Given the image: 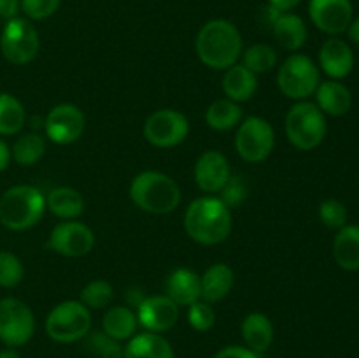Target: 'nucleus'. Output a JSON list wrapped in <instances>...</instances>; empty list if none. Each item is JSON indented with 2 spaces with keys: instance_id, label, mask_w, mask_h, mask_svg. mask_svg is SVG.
<instances>
[{
  "instance_id": "nucleus-1",
  "label": "nucleus",
  "mask_w": 359,
  "mask_h": 358,
  "mask_svg": "<svg viewBox=\"0 0 359 358\" xmlns=\"http://www.w3.org/2000/svg\"><path fill=\"white\" fill-rule=\"evenodd\" d=\"M231 227V209L219 197H200L186 209L184 228L198 244L214 246L226 241Z\"/></svg>"
},
{
  "instance_id": "nucleus-2",
  "label": "nucleus",
  "mask_w": 359,
  "mask_h": 358,
  "mask_svg": "<svg viewBox=\"0 0 359 358\" xmlns=\"http://www.w3.org/2000/svg\"><path fill=\"white\" fill-rule=\"evenodd\" d=\"M196 55L214 70H226L242 55V35L228 20H210L196 35Z\"/></svg>"
},
{
  "instance_id": "nucleus-3",
  "label": "nucleus",
  "mask_w": 359,
  "mask_h": 358,
  "mask_svg": "<svg viewBox=\"0 0 359 358\" xmlns=\"http://www.w3.org/2000/svg\"><path fill=\"white\" fill-rule=\"evenodd\" d=\"M130 199L146 213L168 214L181 202V188L163 172L146 171L133 178L130 185Z\"/></svg>"
},
{
  "instance_id": "nucleus-4",
  "label": "nucleus",
  "mask_w": 359,
  "mask_h": 358,
  "mask_svg": "<svg viewBox=\"0 0 359 358\" xmlns=\"http://www.w3.org/2000/svg\"><path fill=\"white\" fill-rule=\"evenodd\" d=\"M46 213V197L35 186L18 185L0 197V223L9 230H27Z\"/></svg>"
},
{
  "instance_id": "nucleus-5",
  "label": "nucleus",
  "mask_w": 359,
  "mask_h": 358,
  "mask_svg": "<svg viewBox=\"0 0 359 358\" xmlns=\"http://www.w3.org/2000/svg\"><path fill=\"white\" fill-rule=\"evenodd\" d=\"M287 140L300 151H311L323 142L326 135L325 112L312 102H298L286 114L284 121Z\"/></svg>"
},
{
  "instance_id": "nucleus-6",
  "label": "nucleus",
  "mask_w": 359,
  "mask_h": 358,
  "mask_svg": "<svg viewBox=\"0 0 359 358\" xmlns=\"http://www.w3.org/2000/svg\"><path fill=\"white\" fill-rule=\"evenodd\" d=\"M91 330V312L83 302L65 300L46 318V333L62 344L84 339Z\"/></svg>"
},
{
  "instance_id": "nucleus-7",
  "label": "nucleus",
  "mask_w": 359,
  "mask_h": 358,
  "mask_svg": "<svg viewBox=\"0 0 359 358\" xmlns=\"http://www.w3.org/2000/svg\"><path fill=\"white\" fill-rule=\"evenodd\" d=\"M319 70L309 56L294 53L280 65L277 74L279 90L293 100H305L319 86Z\"/></svg>"
},
{
  "instance_id": "nucleus-8",
  "label": "nucleus",
  "mask_w": 359,
  "mask_h": 358,
  "mask_svg": "<svg viewBox=\"0 0 359 358\" xmlns=\"http://www.w3.org/2000/svg\"><path fill=\"white\" fill-rule=\"evenodd\" d=\"M0 49L7 62L14 65H27L37 56L41 49V39L34 25L25 18L7 20L0 35Z\"/></svg>"
},
{
  "instance_id": "nucleus-9",
  "label": "nucleus",
  "mask_w": 359,
  "mask_h": 358,
  "mask_svg": "<svg viewBox=\"0 0 359 358\" xmlns=\"http://www.w3.org/2000/svg\"><path fill=\"white\" fill-rule=\"evenodd\" d=\"M276 146V132L266 119L259 116H249L241 121L235 135V147L242 160L249 164H259L270 157Z\"/></svg>"
},
{
  "instance_id": "nucleus-10",
  "label": "nucleus",
  "mask_w": 359,
  "mask_h": 358,
  "mask_svg": "<svg viewBox=\"0 0 359 358\" xmlns=\"http://www.w3.org/2000/svg\"><path fill=\"white\" fill-rule=\"evenodd\" d=\"M35 333L32 309L20 298H0V340L9 347L27 344Z\"/></svg>"
},
{
  "instance_id": "nucleus-11",
  "label": "nucleus",
  "mask_w": 359,
  "mask_h": 358,
  "mask_svg": "<svg viewBox=\"0 0 359 358\" xmlns=\"http://www.w3.org/2000/svg\"><path fill=\"white\" fill-rule=\"evenodd\" d=\"M189 133V121L182 112L174 109H160L144 123V137L156 147H174Z\"/></svg>"
},
{
  "instance_id": "nucleus-12",
  "label": "nucleus",
  "mask_w": 359,
  "mask_h": 358,
  "mask_svg": "<svg viewBox=\"0 0 359 358\" xmlns=\"http://www.w3.org/2000/svg\"><path fill=\"white\" fill-rule=\"evenodd\" d=\"M84 125H86V119H84L83 111L74 104L55 105L44 119L46 135L60 146L76 142L83 135Z\"/></svg>"
},
{
  "instance_id": "nucleus-13",
  "label": "nucleus",
  "mask_w": 359,
  "mask_h": 358,
  "mask_svg": "<svg viewBox=\"0 0 359 358\" xmlns=\"http://www.w3.org/2000/svg\"><path fill=\"white\" fill-rule=\"evenodd\" d=\"M93 246V230L81 221H63L56 225L49 234V248L58 255L70 256V258L88 255Z\"/></svg>"
},
{
  "instance_id": "nucleus-14",
  "label": "nucleus",
  "mask_w": 359,
  "mask_h": 358,
  "mask_svg": "<svg viewBox=\"0 0 359 358\" xmlns=\"http://www.w3.org/2000/svg\"><path fill=\"white\" fill-rule=\"evenodd\" d=\"M353 4L351 0H311L309 16L321 32L339 35L347 30L353 21Z\"/></svg>"
},
{
  "instance_id": "nucleus-15",
  "label": "nucleus",
  "mask_w": 359,
  "mask_h": 358,
  "mask_svg": "<svg viewBox=\"0 0 359 358\" xmlns=\"http://www.w3.org/2000/svg\"><path fill=\"white\" fill-rule=\"evenodd\" d=\"M137 319L147 332H167L177 323L179 305L167 295L146 297L137 307Z\"/></svg>"
},
{
  "instance_id": "nucleus-16",
  "label": "nucleus",
  "mask_w": 359,
  "mask_h": 358,
  "mask_svg": "<svg viewBox=\"0 0 359 358\" xmlns=\"http://www.w3.org/2000/svg\"><path fill=\"white\" fill-rule=\"evenodd\" d=\"M231 171L226 157L216 150L200 154L195 165V181L205 193H217L230 179Z\"/></svg>"
},
{
  "instance_id": "nucleus-17",
  "label": "nucleus",
  "mask_w": 359,
  "mask_h": 358,
  "mask_svg": "<svg viewBox=\"0 0 359 358\" xmlns=\"http://www.w3.org/2000/svg\"><path fill=\"white\" fill-rule=\"evenodd\" d=\"M319 63L332 79H344L354 69L353 49L342 39H328L319 51Z\"/></svg>"
},
{
  "instance_id": "nucleus-18",
  "label": "nucleus",
  "mask_w": 359,
  "mask_h": 358,
  "mask_svg": "<svg viewBox=\"0 0 359 358\" xmlns=\"http://www.w3.org/2000/svg\"><path fill=\"white\" fill-rule=\"evenodd\" d=\"M167 297H170L175 304L191 305L193 302L202 298V284L200 276L191 269H175L167 279Z\"/></svg>"
},
{
  "instance_id": "nucleus-19",
  "label": "nucleus",
  "mask_w": 359,
  "mask_h": 358,
  "mask_svg": "<svg viewBox=\"0 0 359 358\" xmlns=\"http://www.w3.org/2000/svg\"><path fill=\"white\" fill-rule=\"evenodd\" d=\"M270 27L276 41L286 51H298L307 41V27L298 14L279 13Z\"/></svg>"
},
{
  "instance_id": "nucleus-20",
  "label": "nucleus",
  "mask_w": 359,
  "mask_h": 358,
  "mask_svg": "<svg viewBox=\"0 0 359 358\" xmlns=\"http://www.w3.org/2000/svg\"><path fill=\"white\" fill-rule=\"evenodd\" d=\"M123 358H175V353L161 333L144 332L128 339Z\"/></svg>"
},
{
  "instance_id": "nucleus-21",
  "label": "nucleus",
  "mask_w": 359,
  "mask_h": 358,
  "mask_svg": "<svg viewBox=\"0 0 359 358\" xmlns=\"http://www.w3.org/2000/svg\"><path fill=\"white\" fill-rule=\"evenodd\" d=\"M202 298L209 304L219 302L226 297L235 284V272L226 263H214L200 277Z\"/></svg>"
},
{
  "instance_id": "nucleus-22",
  "label": "nucleus",
  "mask_w": 359,
  "mask_h": 358,
  "mask_svg": "<svg viewBox=\"0 0 359 358\" xmlns=\"http://www.w3.org/2000/svg\"><path fill=\"white\" fill-rule=\"evenodd\" d=\"M256 90H258V77L248 67L235 63L226 69L223 77V91L226 98L238 104L255 97Z\"/></svg>"
},
{
  "instance_id": "nucleus-23",
  "label": "nucleus",
  "mask_w": 359,
  "mask_h": 358,
  "mask_svg": "<svg viewBox=\"0 0 359 358\" xmlns=\"http://www.w3.org/2000/svg\"><path fill=\"white\" fill-rule=\"evenodd\" d=\"M242 337L249 350L262 354L272 346L273 343V325L269 316L263 312H251L242 321Z\"/></svg>"
},
{
  "instance_id": "nucleus-24",
  "label": "nucleus",
  "mask_w": 359,
  "mask_h": 358,
  "mask_svg": "<svg viewBox=\"0 0 359 358\" xmlns=\"http://www.w3.org/2000/svg\"><path fill=\"white\" fill-rule=\"evenodd\" d=\"M137 312L128 305H114L107 309L102 319V330L119 343L132 339L137 332Z\"/></svg>"
},
{
  "instance_id": "nucleus-25",
  "label": "nucleus",
  "mask_w": 359,
  "mask_h": 358,
  "mask_svg": "<svg viewBox=\"0 0 359 358\" xmlns=\"http://www.w3.org/2000/svg\"><path fill=\"white\" fill-rule=\"evenodd\" d=\"M314 95L318 98V107L325 114L330 116L346 114L351 109V105H353L351 91L340 81H325V83H319Z\"/></svg>"
},
{
  "instance_id": "nucleus-26",
  "label": "nucleus",
  "mask_w": 359,
  "mask_h": 358,
  "mask_svg": "<svg viewBox=\"0 0 359 358\" xmlns=\"http://www.w3.org/2000/svg\"><path fill=\"white\" fill-rule=\"evenodd\" d=\"M46 209H49L62 220H76L83 214L84 199L77 190L69 188V186H58V188H53L46 197Z\"/></svg>"
},
{
  "instance_id": "nucleus-27",
  "label": "nucleus",
  "mask_w": 359,
  "mask_h": 358,
  "mask_svg": "<svg viewBox=\"0 0 359 358\" xmlns=\"http://www.w3.org/2000/svg\"><path fill=\"white\" fill-rule=\"evenodd\" d=\"M333 256L344 270L359 269V227L346 225L339 230L333 241Z\"/></svg>"
},
{
  "instance_id": "nucleus-28",
  "label": "nucleus",
  "mask_w": 359,
  "mask_h": 358,
  "mask_svg": "<svg viewBox=\"0 0 359 358\" xmlns=\"http://www.w3.org/2000/svg\"><path fill=\"white\" fill-rule=\"evenodd\" d=\"M242 116H244V112L237 102L230 100V98H219L209 105L205 112V121L210 128L226 132V130L241 125Z\"/></svg>"
},
{
  "instance_id": "nucleus-29",
  "label": "nucleus",
  "mask_w": 359,
  "mask_h": 358,
  "mask_svg": "<svg viewBox=\"0 0 359 358\" xmlns=\"http://www.w3.org/2000/svg\"><path fill=\"white\" fill-rule=\"evenodd\" d=\"M25 107L14 95L0 93V135H14L25 126Z\"/></svg>"
},
{
  "instance_id": "nucleus-30",
  "label": "nucleus",
  "mask_w": 359,
  "mask_h": 358,
  "mask_svg": "<svg viewBox=\"0 0 359 358\" xmlns=\"http://www.w3.org/2000/svg\"><path fill=\"white\" fill-rule=\"evenodd\" d=\"M46 153V140L44 137H41L39 133H25V135L18 137V140L14 142L13 154L14 161L23 167H30L35 165Z\"/></svg>"
},
{
  "instance_id": "nucleus-31",
  "label": "nucleus",
  "mask_w": 359,
  "mask_h": 358,
  "mask_svg": "<svg viewBox=\"0 0 359 358\" xmlns=\"http://www.w3.org/2000/svg\"><path fill=\"white\" fill-rule=\"evenodd\" d=\"M277 63V51L269 44H252L242 53V65L248 67L251 72L258 74L270 72Z\"/></svg>"
},
{
  "instance_id": "nucleus-32",
  "label": "nucleus",
  "mask_w": 359,
  "mask_h": 358,
  "mask_svg": "<svg viewBox=\"0 0 359 358\" xmlns=\"http://www.w3.org/2000/svg\"><path fill=\"white\" fill-rule=\"evenodd\" d=\"M84 339H86V350L98 358H123L125 353L121 343L109 337L104 330L88 333Z\"/></svg>"
},
{
  "instance_id": "nucleus-33",
  "label": "nucleus",
  "mask_w": 359,
  "mask_h": 358,
  "mask_svg": "<svg viewBox=\"0 0 359 358\" xmlns=\"http://www.w3.org/2000/svg\"><path fill=\"white\" fill-rule=\"evenodd\" d=\"M112 300V286L104 279L90 281L81 291V302L88 309H104Z\"/></svg>"
},
{
  "instance_id": "nucleus-34",
  "label": "nucleus",
  "mask_w": 359,
  "mask_h": 358,
  "mask_svg": "<svg viewBox=\"0 0 359 358\" xmlns=\"http://www.w3.org/2000/svg\"><path fill=\"white\" fill-rule=\"evenodd\" d=\"M25 269L21 260L9 251H0V286L13 288L21 283Z\"/></svg>"
},
{
  "instance_id": "nucleus-35",
  "label": "nucleus",
  "mask_w": 359,
  "mask_h": 358,
  "mask_svg": "<svg viewBox=\"0 0 359 358\" xmlns=\"http://www.w3.org/2000/svg\"><path fill=\"white\" fill-rule=\"evenodd\" d=\"M188 323L196 332H207L216 323V312L205 300H196L188 305Z\"/></svg>"
},
{
  "instance_id": "nucleus-36",
  "label": "nucleus",
  "mask_w": 359,
  "mask_h": 358,
  "mask_svg": "<svg viewBox=\"0 0 359 358\" xmlns=\"http://www.w3.org/2000/svg\"><path fill=\"white\" fill-rule=\"evenodd\" d=\"M319 218L323 223L330 228H342L346 227L347 221V211L342 202L335 199H328L319 206Z\"/></svg>"
},
{
  "instance_id": "nucleus-37",
  "label": "nucleus",
  "mask_w": 359,
  "mask_h": 358,
  "mask_svg": "<svg viewBox=\"0 0 359 358\" xmlns=\"http://www.w3.org/2000/svg\"><path fill=\"white\" fill-rule=\"evenodd\" d=\"M245 197H248V186H245L244 179L241 175H230L224 186L221 188V197L219 199L226 204L230 209L238 207L244 204Z\"/></svg>"
},
{
  "instance_id": "nucleus-38",
  "label": "nucleus",
  "mask_w": 359,
  "mask_h": 358,
  "mask_svg": "<svg viewBox=\"0 0 359 358\" xmlns=\"http://www.w3.org/2000/svg\"><path fill=\"white\" fill-rule=\"evenodd\" d=\"M60 2L62 0H21V9L30 20L42 21L58 11Z\"/></svg>"
},
{
  "instance_id": "nucleus-39",
  "label": "nucleus",
  "mask_w": 359,
  "mask_h": 358,
  "mask_svg": "<svg viewBox=\"0 0 359 358\" xmlns=\"http://www.w3.org/2000/svg\"><path fill=\"white\" fill-rule=\"evenodd\" d=\"M214 358H259V354L248 346H226L217 351Z\"/></svg>"
},
{
  "instance_id": "nucleus-40",
  "label": "nucleus",
  "mask_w": 359,
  "mask_h": 358,
  "mask_svg": "<svg viewBox=\"0 0 359 358\" xmlns=\"http://www.w3.org/2000/svg\"><path fill=\"white\" fill-rule=\"evenodd\" d=\"M21 9V0H0V18L13 20Z\"/></svg>"
},
{
  "instance_id": "nucleus-41",
  "label": "nucleus",
  "mask_w": 359,
  "mask_h": 358,
  "mask_svg": "<svg viewBox=\"0 0 359 358\" xmlns=\"http://www.w3.org/2000/svg\"><path fill=\"white\" fill-rule=\"evenodd\" d=\"M300 2L302 0H269V6L273 7L276 11H279V13H290V11L294 9Z\"/></svg>"
},
{
  "instance_id": "nucleus-42",
  "label": "nucleus",
  "mask_w": 359,
  "mask_h": 358,
  "mask_svg": "<svg viewBox=\"0 0 359 358\" xmlns=\"http://www.w3.org/2000/svg\"><path fill=\"white\" fill-rule=\"evenodd\" d=\"M11 161V150L2 139H0V172L6 171Z\"/></svg>"
},
{
  "instance_id": "nucleus-43",
  "label": "nucleus",
  "mask_w": 359,
  "mask_h": 358,
  "mask_svg": "<svg viewBox=\"0 0 359 358\" xmlns=\"http://www.w3.org/2000/svg\"><path fill=\"white\" fill-rule=\"evenodd\" d=\"M144 298L146 297H142V291L133 288V290L128 291V307H139Z\"/></svg>"
},
{
  "instance_id": "nucleus-44",
  "label": "nucleus",
  "mask_w": 359,
  "mask_h": 358,
  "mask_svg": "<svg viewBox=\"0 0 359 358\" xmlns=\"http://www.w3.org/2000/svg\"><path fill=\"white\" fill-rule=\"evenodd\" d=\"M347 34H349V39L354 42V44H359V16L356 20L351 21V25L347 27Z\"/></svg>"
},
{
  "instance_id": "nucleus-45",
  "label": "nucleus",
  "mask_w": 359,
  "mask_h": 358,
  "mask_svg": "<svg viewBox=\"0 0 359 358\" xmlns=\"http://www.w3.org/2000/svg\"><path fill=\"white\" fill-rule=\"evenodd\" d=\"M0 358H21V354L14 347H7V350L0 351Z\"/></svg>"
}]
</instances>
